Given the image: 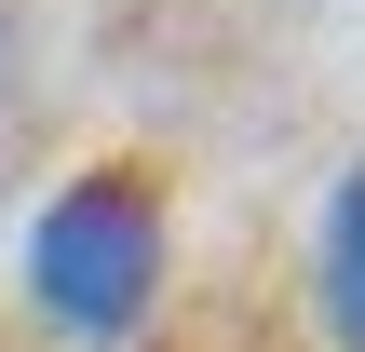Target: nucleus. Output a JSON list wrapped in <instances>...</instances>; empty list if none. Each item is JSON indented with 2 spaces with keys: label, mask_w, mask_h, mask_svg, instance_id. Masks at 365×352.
Masks as SVG:
<instances>
[{
  "label": "nucleus",
  "mask_w": 365,
  "mask_h": 352,
  "mask_svg": "<svg viewBox=\"0 0 365 352\" xmlns=\"http://www.w3.org/2000/svg\"><path fill=\"white\" fill-rule=\"evenodd\" d=\"M163 285H176V190L135 149L68 163L14 217V298L54 352H135L163 326Z\"/></svg>",
  "instance_id": "nucleus-1"
},
{
  "label": "nucleus",
  "mask_w": 365,
  "mask_h": 352,
  "mask_svg": "<svg viewBox=\"0 0 365 352\" xmlns=\"http://www.w3.org/2000/svg\"><path fill=\"white\" fill-rule=\"evenodd\" d=\"M312 339L365 352V149L325 176V203H312Z\"/></svg>",
  "instance_id": "nucleus-2"
},
{
  "label": "nucleus",
  "mask_w": 365,
  "mask_h": 352,
  "mask_svg": "<svg viewBox=\"0 0 365 352\" xmlns=\"http://www.w3.org/2000/svg\"><path fill=\"white\" fill-rule=\"evenodd\" d=\"M14 81H27V27H14V0H0V122H14Z\"/></svg>",
  "instance_id": "nucleus-3"
}]
</instances>
